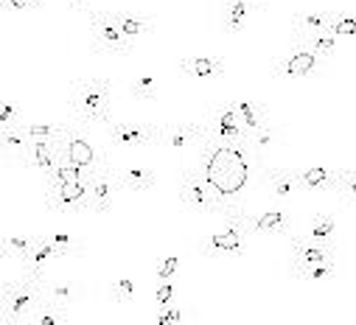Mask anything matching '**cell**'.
Returning <instances> with one entry per match:
<instances>
[{
	"label": "cell",
	"mask_w": 356,
	"mask_h": 325,
	"mask_svg": "<svg viewBox=\"0 0 356 325\" xmlns=\"http://www.w3.org/2000/svg\"><path fill=\"white\" fill-rule=\"evenodd\" d=\"M113 85L107 78H79L70 88V110L79 124L107 126L113 121Z\"/></svg>",
	"instance_id": "6da1fadb"
},
{
	"label": "cell",
	"mask_w": 356,
	"mask_h": 325,
	"mask_svg": "<svg viewBox=\"0 0 356 325\" xmlns=\"http://www.w3.org/2000/svg\"><path fill=\"white\" fill-rule=\"evenodd\" d=\"M51 146H54L59 162H67V166L81 169V172H96L99 166H107L110 162L107 151L99 149L93 143V138L87 135L79 124H67L65 132L56 140H51Z\"/></svg>",
	"instance_id": "7a4b0ae2"
},
{
	"label": "cell",
	"mask_w": 356,
	"mask_h": 325,
	"mask_svg": "<svg viewBox=\"0 0 356 325\" xmlns=\"http://www.w3.org/2000/svg\"><path fill=\"white\" fill-rule=\"evenodd\" d=\"M222 216H225V227L200 241V253L205 258H225V256L238 258V256H244V241L250 235L247 233V210L227 205Z\"/></svg>",
	"instance_id": "3957f363"
},
{
	"label": "cell",
	"mask_w": 356,
	"mask_h": 325,
	"mask_svg": "<svg viewBox=\"0 0 356 325\" xmlns=\"http://www.w3.org/2000/svg\"><path fill=\"white\" fill-rule=\"evenodd\" d=\"M45 283V281H42ZM42 283L29 278L0 281V317L3 319H29L42 303Z\"/></svg>",
	"instance_id": "277c9868"
},
{
	"label": "cell",
	"mask_w": 356,
	"mask_h": 325,
	"mask_svg": "<svg viewBox=\"0 0 356 325\" xmlns=\"http://www.w3.org/2000/svg\"><path fill=\"white\" fill-rule=\"evenodd\" d=\"M177 188H180V199L186 202V208H191L194 213H225L227 208V202L216 197V191L202 180L197 169H186L177 180Z\"/></svg>",
	"instance_id": "5b68a950"
},
{
	"label": "cell",
	"mask_w": 356,
	"mask_h": 325,
	"mask_svg": "<svg viewBox=\"0 0 356 325\" xmlns=\"http://www.w3.org/2000/svg\"><path fill=\"white\" fill-rule=\"evenodd\" d=\"M90 174L87 177H73L56 185H45V205L48 210L56 213H79L84 208H90V191H87Z\"/></svg>",
	"instance_id": "8992f818"
},
{
	"label": "cell",
	"mask_w": 356,
	"mask_h": 325,
	"mask_svg": "<svg viewBox=\"0 0 356 325\" xmlns=\"http://www.w3.org/2000/svg\"><path fill=\"white\" fill-rule=\"evenodd\" d=\"M87 20H90V48H93V53L127 56L132 51V42L115 28V23L110 20L107 12H87Z\"/></svg>",
	"instance_id": "52a82bcc"
},
{
	"label": "cell",
	"mask_w": 356,
	"mask_h": 325,
	"mask_svg": "<svg viewBox=\"0 0 356 325\" xmlns=\"http://www.w3.org/2000/svg\"><path fill=\"white\" fill-rule=\"evenodd\" d=\"M104 129H107V143L115 149H146V146H157L160 140V129L154 124L110 121Z\"/></svg>",
	"instance_id": "ba28073f"
},
{
	"label": "cell",
	"mask_w": 356,
	"mask_h": 325,
	"mask_svg": "<svg viewBox=\"0 0 356 325\" xmlns=\"http://www.w3.org/2000/svg\"><path fill=\"white\" fill-rule=\"evenodd\" d=\"M289 238V275L295 281L303 278L306 269H312L314 264H323V261H334V250L331 247H323V244H314L303 235H286Z\"/></svg>",
	"instance_id": "9c48e42d"
},
{
	"label": "cell",
	"mask_w": 356,
	"mask_h": 325,
	"mask_svg": "<svg viewBox=\"0 0 356 325\" xmlns=\"http://www.w3.org/2000/svg\"><path fill=\"white\" fill-rule=\"evenodd\" d=\"M208 138V126H205V118L200 121H186V124H171L165 129H160V140L157 146L163 151H188L194 146H200L202 140Z\"/></svg>",
	"instance_id": "30bf717a"
},
{
	"label": "cell",
	"mask_w": 356,
	"mask_h": 325,
	"mask_svg": "<svg viewBox=\"0 0 356 325\" xmlns=\"http://www.w3.org/2000/svg\"><path fill=\"white\" fill-rule=\"evenodd\" d=\"M328 65V59L317 56L314 51L303 48V45H292L289 53L275 65V78L278 81H286V78H306V76H314L317 70H323Z\"/></svg>",
	"instance_id": "8fae6325"
},
{
	"label": "cell",
	"mask_w": 356,
	"mask_h": 325,
	"mask_svg": "<svg viewBox=\"0 0 356 325\" xmlns=\"http://www.w3.org/2000/svg\"><path fill=\"white\" fill-rule=\"evenodd\" d=\"M87 191H90V210L104 216L113 210V202H115V194L121 191L118 188V180H115V172L107 166H99L96 172H90V183H87Z\"/></svg>",
	"instance_id": "7c38bea8"
},
{
	"label": "cell",
	"mask_w": 356,
	"mask_h": 325,
	"mask_svg": "<svg viewBox=\"0 0 356 325\" xmlns=\"http://www.w3.org/2000/svg\"><path fill=\"white\" fill-rule=\"evenodd\" d=\"M205 126H208V138L211 143H247V135L233 112V107H219L213 110L208 118H205Z\"/></svg>",
	"instance_id": "4fadbf2b"
},
{
	"label": "cell",
	"mask_w": 356,
	"mask_h": 325,
	"mask_svg": "<svg viewBox=\"0 0 356 325\" xmlns=\"http://www.w3.org/2000/svg\"><path fill=\"white\" fill-rule=\"evenodd\" d=\"M59 250L54 247V244L48 241V235H40V241L34 244V250L20 261V275L29 278V281H45V267L59 261Z\"/></svg>",
	"instance_id": "5bb4252c"
},
{
	"label": "cell",
	"mask_w": 356,
	"mask_h": 325,
	"mask_svg": "<svg viewBox=\"0 0 356 325\" xmlns=\"http://www.w3.org/2000/svg\"><path fill=\"white\" fill-rule=\"evenodd\" d=\"M247 233L250 235H289V213L284 208H270L261 213L247 210Z\"/></svg>",
	"instance_id": "9a60e30c"
},
{
	"label": "cell",
	"mask_w": 356,
	"mask_h": 325,
	"mask_svg": "<svg viewBox=\"0 0 356 325\" xmlns=\"http://www.w3.org/2000/svg\"><path fill=\"white\" fill-rule=\"evenodd\" d=\"M177 67L191 81H213L225 76V59L219 56H183Z\"/></svg>",
	"instance_id": "2e32d148"
},
{
	"label": "cell",
	"mask_w": 356,
	"mask_h": 325,
	"mask_svg": "<svg viewBox=\"0 0 356 325\" xmlns=\"http://www.w3.org/2000/svg\"><path fill=\"white\" fill-rule=\"evenodd\" d=\"M298 183H300V191L328 194V191H337L339 169H328V166H309V169H300V172H298Z\"/></svg>",
	"instance_id": "e0dca14e"
},
{
	"label": "cell",
	"mask_w": 356,
	"mask_h": 325,
	"mask_svg": "<svg viewBox=\"0 0 356 325\" xmlns=\"http://www.w3.org/2000/svg\"><path fill=\"white\" fill-rule=\"evenodd\" d=\"M115 180H118V188L121 191H129V194H149L157 185V174L149 166L121 169V172H115Z\"/></svg>",
	"instance_id": "ac0fdd59"
},
{
	"label": "cell",
	"mask_w": 356,
	"mask_h": 325,
	"mask_svg": "<svg viewBox=\"0 0 356 325\" xmlns=\"http://www.w3.org/2000/svg\"><path fill=\"white\" fill-rule=\"evenodd\" d=\"M81 286L76 283V281H51V283H42V300L45 303H51V306H56V308H67V306H73V303H79L81 300Z\"/></svg>",
	"instance_id": "d6986e66"
},
{
	"label": "cell",
	"mask_w": 356,
	"mask_h": 325,
	"mask_svg": "<svg viewBox=\"0 0 356 325\" xmlns=\"http://www.w3.org/2000/svg\"><path fill=\"white\" fill-rule=\"evenodd\" d=\"M110 20L115 23V28L129 40V42H138L143 37H149L154 31L152 20L149 17H140V15H132V12H107Z\"/></svg>",
	"instance_id": "ffe728a7"
},
{
	"label": "cell",
	"mask_w": 356,
	"mask_h": 325,
	"mask_svg": "<svg viewBox=\"0 0 356 325\" xmlns=\"http://www.w3.org/2000/svg\"><path fill=\"white\" fill-rule=\"evenodd\" d=\"M337 9H320V12H298L295 23H292V34L289 37H306V34H320L328 31L331 20H334Z\"/></svg>",
	"instance_id": "44dd1931"
},
{
	"label": "cell",
	"mask_w": 356,
	"mask_h": 325,
	"mask_svg": "<svg viewBox=\"0 0 356 325\" xmlns=\"http://www.w3.org/2000/svg\"><path fill=\"white\" fill-rule=\"evenodd\" d=\"M26 160H29V166L37 169L42 177H51L54 169L59 166V157H56V151H54V146L48 140H29Z\"/></svg>",
	"instance_id": "7402d4cb"
},
{
	"label": "cell",
	"mask_w": 356,
	"mask_h": 325,
	"mask_svg": "<svg viewBox=\"0 0 356 325\" xmlns=\"http://www.w3.org/2000/svg\"><path fill=\"white\" fill-rule=\"evenodd\" d=\"M266 183L273 188V197L278 202H286L300 191V183H298V172H289V169H266Z\"/></svg>",
	"instance_id": "603a6c76"
},
{
	"label": "cell",
	"mask_w": 356,
	"mask_h": 325,
	"mask_svg": "<svg viewBox=\"0 0 356 325\" xmlns=\"http://www.w3.org/2000/svg\"><path fill=\"white\" fill-rule=\"evenodd\" d=\"M40 241V233H12L3 244H0V261H23L31 250L34 244Z\"/></svg>",
	"instance_id": "cb8c5ba5"
},
{
	"label": "cell",
	"mask_w": 356,
	"mask_h": 325,
	"mask_svg": "<svg viewBox=\"0 0 356 325\" xmlns=\"http://www.w3.org/2000/svg\"><path fill=\"white\" fill-rule=\"evenodd\" d=\"M252 12L255 9L250 0H222V28L227 34H238Z\"/></svg>",
	"instance_id": "d4e9b609"
},
{
	"label": "cell",
	"mask_w": 356,
	"mask_h": 325,
	"mask_svg": "<svg viewBox=\"0 0 356 325\" xmlns=\"http://www.w3.org/2000/svg\"><path fill=\"white\" fill-rule=\"evenodd\" d=\"M233 112H236V118H238V124H241V129H244V135L250 138L252 132H258L264 124H266V115H264V110L255 104V101H250V99H233Z\"/></svg>",
	"instance_id": "484cf974"
},
{
	"label": "cell",
	"mask_w": 356,
	"mask_h": 325,
	"mask_svg": "<svg viewBox=\"0 0 356 325\" xmlns=\"http://www.w3.org/2000/svg\"><path fill=\"white\" fill-rule=\"evenodd\" d=\"M289 42L292 45H303V48H309V51H314L317 56H323V59H334V53L339 51V37H334V34H328V31H320V34H306V37H289Z\"/></svg>",
	"instance_id": "4316f807"
},
{
	"label": "cell",
	"mask_w": 356,
	"mask_h": 325,
	"mask_svg": "<svg viewBox=\"0 0 356 325\" xmlns=\"http://www.w3.org/2000/svg\"><path fill=\"white\" fill-rule=\"evenodd\" d=\"M337 235V219L331 213H317L312 219V230H309V241L323 244V247H331V241Z\"/></svg>",
	"instance_id": "83f0119b"
},
{
	"label": "cell",
	"mask_w": 356,
	"mask_h": 325,
	"mask_svg": "<svg viewBox=\"0 0 356 325\" xmlns=\"http://www.w3.org/2000/svg\"><path fill=\"white\" fill-rule=\"evenodd\" d=\"M0 143H3V149L12 154L15 162H17L20 157H26L29 138L23 135V124H20V126H12V129H0Z\"/></svg>",
	"instance_id": "f1b7e54d"
},
{
	"label": "cell",
	"mask_w": 356,
	"mask_h": 325,
	"mask_svg": "<svg viewBox=\"0 0 356 325\" xmlns=\"http://www.w3.org/2000/svg\"><path fill=\"white\" fill-rule=\"evenodd\" d=\"M281 138V129L278 126H273L270 121H266L258 132H252L250 138H247V149L250 151H255V154H261V151H266V149H270L275 140Z\"/></svg>",
	"instance_id": "f546056e"
},
{
	"label": "cell",
	"mask_w": 356,
	"mask_h": 325,
	"mask_svg": "<svg viewBox=\"0 0 356 325\" xmlns=\"http://www.w3.org/2000/svg\"><path fill=\"white\" fill-rule=\"evenodd\" d=\"M110 300L118 303V306H127L135 300V281L129 275H118L115 281H110V289H107Z\"/></svg>",
	"instance_id": "4dcf8cb0"
},
{
	"label": "cell",
	"mask_w": 356,
	"mask_h": 325,
	"mask_svg": "<svg viewBox=\"0 0 356 325\" xmlns=\"http://www.w3.org/2000/svg\"><path fill=\"white\" fill-rule=\"evenodd\" d=\"M67 124H23V135L29 140H56Z\"/></svg>",
	"instance_id": "1f68e13d"
},
{
	"label": "cell",
	"mask_w": 356,
	"mask_h": 325,
	"mask_svg": "<svg viewBox=\"0 0 356 325\" xmlns=\"http://www.w3.org/2000/svg\"><path fill=\"white\" fill-rule=\"evenodd\" d=\"M129 93H132V99H138V101H157V81H154V76L140 73V76L132 81Z\"/></svg>",
	"instance_id": "d6a6232c"
},
{
	"label": "cell",
	"mask_w": 356,
	"mask_h": 325,
	"mask_svg": "<svg viewBox=\"0 0 356 325\" xmlns=\"http://www.w3.org/2000/svg\"><path fill=\"white\" fill-rule=\"evenodd\" d=\"M48 241H51L54 247L59 250V256H62V258H79V256H84V244H81V241H76V238H70V235L54 233V235H48Z\"/></svg>",
	"instance_id": "836d02e7"
},
{
	"label": "cell",
	"mask_w": 356,
	"mask_h": 325,
	"mask_svg": "<svg viewBox=\"0 0 356 325\" xmlns=\"http://www.w3.org/2000/svg\"><path fill=\"white\" fill-rule=\"evenodd\" d=\"M337 194L356 210V169H339V183Z\"/></svg>",
	"instance_id": "e575fe53"
},
{
	"label": "cell",
	"mask_w": 356,
	"mask_h": 325,
	"mask_svg": "<svg viewBox=\"0 0 356 325\" xmlns=\"http://www.w3.org/2000/svg\"><path fill=\"white\" fill-rule=\"evenodd\" d=\"M31 325H65V319H62V308H56V306H51V303H40L37 306V311L31 314Z\"/></svg>",
	"instance_id": "d590c367"
},
{
	"label": "cell",
	"mask_w": 356,
	"mask_h": 325,
	"mask_svg": "<svg viewBox=\"0 0 356 325\" xmlns=\"http://www.w3.org/2000/svg\"><path fill=\"white\" fill-rule=\"evenodd\" d=\"M331 278H334V261H323V264H314L312 269H306L300 281H306V283H323V281H331Z\"/></svg>",
	"instance_id": "8d00e7d4"
},
{
	"label": "cell",
	"mask_w": 356,
	"mask_h": 325,
	"mask_svg": "<svg viewBox=\"0 0 356 325\" xmlns=\"http://www.w3.org/2000/svg\"><path fill=\"white\" fill-rule=\"evenodd\" d=\"M20 112H17V104L15 101H6L0 104V129H12V126H20Z\"/></svg>",
	"instance_id": "74e56055"
},
{
	"label": "cell",
	"mask_w": 356,
	"mask_h": 325,
	"mask_svg": "<svg viewBox=\"0 0 356 325\" xmlns=\"http://www.w3.org/2000/svg\"><path fill=\"white\" fill-rule=\"evenodd\" d=\"M183 322V311L180 308H163L157 311V325H180Z\"/></svg>",
	"instance_id": "f35d334b"
},
{
	"label": "cell",
	"mask_w": 356,
	"mask_h": 325,
	"mask_svg": "<svg viewBox=\"0 0 356 325\" xmlns=\"http://www.w3.org/2000/svg\"><path fill=\"white\" fill-rule=\"evenodd\" d=\"M177 267H180V258H177V256L165 258V261L157 267V281H171V275L177 272Z\"/></svg>",
	"instance_id": "ab89813d"
},
{
	"label": "cell",
	"mask_w": 356,
	"mask_h": 325,
	"mask_svg": "<svg viewBox=\"0 0 356 325\" xmlns=\"http://www.w3.org/2000/svg\"><path fill=\"white\" fill-rule=\"evenodd\" d=\"M3 6L12 12H23V9H40L42 0H3Z\"/></svg>",
	"instance_id": "60d3db41"
},
{
	"label": "cell",
	"mask_w": 356,
	"mask_h": 325,
	"mask_svg": "<svg viewBox=\"0 0 356 325\" xmlns=\"http://www.w3.org/2000/svg\"><path fill=\"white\" fill-rule=\"evenodd\" d=\"M171 297H174V283L163 281V283L157 286V306H160V308H165V306L171 303Z\"/></svg>",
	"instance_id": "b9f144b4"
},
{
	"label": "cell",
	"mask_w": 356,
	"mask_h": 325,
	"mask_svg": "<svg viewBox=\"0 0 356 325\" xmlns=\"http://www.w3.org/2000/svg\"><path fill=\"white\" fill-rule=\"evenodd\" d=\"M67 6L73 12H87V6H90V0H67Z\"/></svg>",
	"instance_id": "7bdbcfd3"
},
{
	"label": "cell",
	"mask_w": 356,
	"mask_h": 325,
	"mask_svg": "<svg viewBox=\"0 0 356 325\" xmlns=\"http://www.w3.org/2000/svg\"><path fill=\"white\" fill-rule=\"evenodd\" d=\"M3 325H31L29 319H3Z\"/></svg>",
	"instance_id": "ee69618b"
},
{
	"label": "cell",
	"mask_w": 356,
	"mask_h": 325,
	"mask_svg": "<svg viewBox=\"0 0 356 325\" xmlns=\"http://www.w3.org/2000/svg\"><path fill=\"white\" fill-rule=\"evenodd\" d=\"M250 3H252V9H264L266 0H250Z\"/></svg>",
	"instance_id": "f6af8a7d"
},
{
	"label": "cell",
	"mask_w": 356,
	"mask_h": 325,
	"mask_svg": "<svg viewBox=\"0 0 356 325\" xmlns=\"http://www.w3.org/2000/svg\"><path fill=\"white\" fill-rule=\"evenodd\" d=\"M230 325H261V322H230Z\"/></svg>",
	"instance_id": "bcb514c9"
},
{
	"label": "cell",
	"mask_w": 356,
	"mask_h": 325,
	"mask_svg": "<svg viewBox=\"0 0 356 325\" xmlns=\"http://www.w3.org/2000/svg\"><path fill=\"white\" fill-rule=\"evenodd\" d=\"M0 6H3V0H0ZM3 9H6V6H3Z\"/></svg>",
	"instance_id": "7dc6e473"
},
{
	"label": "cell",
	"mask_w": 356,
	"mask_h": 325,
	"mask_svg": "<svg viewBox=\"0 0 356 325\" xmlns=\"http://www.w3.org/2000/svg\"><path fill=\"white\" fill-rule=\"evenodd\" d=\"M0 73H3V65H0Z\"/></svg>",
	"instance_id": "c3c4849f"
}]
</instances>
